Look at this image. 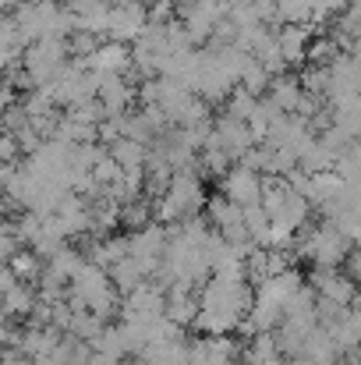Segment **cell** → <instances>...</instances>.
I'll list each match as a JSON object with an SVG mask.
<instances>
[{
    "label": "cell",
    "instance_id": "1",
    "mask_svg": "<svg viewBox=\"0 0 361 365\" xmlns=\"http://www.w3.org/2000/svg\"><path fill=\"white\" fill-rule=\"evenodd\" d=\"M64 64H68V43H64V39L43 36V39H36V43H28V46L21 50V68L28 71L32 86L53 82Z\"/></svg>",
    "mask_w": 361,
    "mask_h": 365
},
{
    "label": "cell",
    "instance_id": "2",
    "mask_svg": "<svg viewBox=\"0 0 361 365\" xmlns=\"http://www.w3.org/2000/svg\"><path fill=\"white\" fill-rule=\"evenodd\" d=\"M258 192H262V174L248 170L244 163L227 167V170L220 174V195H224L227 202H234V206H251V202H258Z\"/></svg>",
    "mask_w": 361,
    "mask_h": 365
},
{
    "label": "cell",
    "instance_id": "3",
    "mask_svg": "<svg viewBox=\"0 0 361 365\" xmlns=\"http://www.w3.org/2000/svg\"><path fill=\"white\" fill-rule=\"evenodd\" d=\"M145 21H149V11H145V4H110V11H107V36L114 39V43H135V36L145 29Z\"/></svg>",
    "mask_w": 361,
    "mask_h": 365
},
{
    "label": "cell",
    "instance_id": "4",
    "mask_svg": "<svg viewBox=\"0 0 361 365\" xmlns=\"http://www.w3.org/2000/svg\"><path fill=\"white\" fill-rule=\"evenodd\" d=\"M163 195H170V199L177 202L181 217H195V213L206 206L202 178H199L195 170H174L170 181H167V192H163Z\"/></svg>",
    "mask_w": 361,
    "mask_h": 365
},
{
    "label": "cell",
    "instance_id": "5",
    "mask_svg": "<svg viewBox=\"0 0 361 365\" xmlns=\"http://www.w3.org/2000/svg\"><path fill=\"white\" fill-rule=\"evenodd\" d=\"M308 287L337 305H358V291H355V277L340 273V269H323V266H312V277H308Z\"/></svg>",
    "mask_w": 361,
    "mask_h": 365
},
{
    "label": "cell",
    "instance_id": "6",
    "mask_svg": "<svg viewBox=\"0 0 361 365\" xmlns=\"http://www.w3.org/2000/svg\"><path fill=\"white\" fill-rule=\"evenodd\" d=\"M273 39L280 46V57L287 68L294 64H305V50H308V39H312V25L308 21H283L273 29Z\"/></svg>",
    "mask_w": 361,
    "mask_h": 365
},
{
    "label": "cell",
    "instance_id": "7",
    "mask_svg": "<svg viewBox=\"0 0 361 365\" xmlns=\"http://www.w3.org/2000/svg\"><path fill=\"white\" fill-rule=\"evenodd\" d=\"M181 18H184L181 25H184V32H188L192 46H199V43H206V39H209L213 25L224 18V7H220V0H199V4L184 7V11H181Z\"/></svg>",
    "mask_w": 361,
    "mask_h": 365
},
{
    "label": "cell",
    "instance_id": "8",
    "mask_svg": "<svg viewBox=\"0 0 361 365\" xmlns=\"http://www.w3.org/2000/svg\"><path fill=\"white\" fill-rule=\"evenodd\" d=\"M96 100H100V107H103L107 118H120V114H127V107L135 103V86H131L124 75H100Z\"/></svg>",
    "mask_w": 361,
    "mask_h": 365
},
{
    "label": "cell",
    "instance_id": "9",
    "mask_svg": "<svg viewBox=\"0 0 361 365\" xmlns=\"http://www.w3.org/2000/svg\"><path fill=\"white\" fill-rule=\"evenodd\" d=\"M209 135H213V142H216V145H220L231 160H238L248 145H255V138H251L248 124L238 121V118H231V114L216 118V121H213V128H209Z\"/></svg>",
    "mask_w": 361,
    "mask_h": 365
},
{
    "label": "cell",
    "instance_id": "10",
    "mask_svg": "<svg viewBox=\"0 0 361 365\" xmlns=\"http://www.w3.org/2000/svg\"><path fill=\"white\" fill-rule=\"evenodd\" d=\"M39 294H36V284H25V280H14L4 294H0V302H4V312H7V319L11 323H21L25 316H28V309H32V302H36Z\"/></svg>",
    "mask_w": 361,
    "mask_h": 365
},
{
    "label": "cell",
    "instance_id": "11",
    "mask_svg": "<svg viewBox=\"0 0 361 365\" xmlns=\"http://www.w3.org/2000/svg\"><path fill=\"white\" fill-rule=\"evenodd\" d=\"M266 93H269V100H273L283 114H294V107H298V100H301V82H298V75L280 71V75L269 78Z\"/></svg>",
    "mask_w": 361,
    "mask_h": 365
},
{
    "label": "cell",
    "instance_id": "12",
    "mask_svg": "<svg viewBox=\"0 0 361 365\" xmlns=\"http://www.w3.org/2000/svg\"><path fill=\"white\" fill-rule=\"evenodd\" d=\"M82 262H85V255H82L78 248H71V245H61V248H57V252H53V255L43 262V269H46L50 277H57V280H64V284H68V280L78 273V266H82Z\"/></svg>",
    "mask_w": 361,
    "mask_h": 365
},
{
    "label": "cell",
    "instance_id": "13",
    "mask_svg": "<svg viewBox=\"0 0 361 365\" xmlns=\"http://www.w3.org/2000/svg\"><path fill=\"white\" fill-rule=\"evenodd\" d=\"M145 149H149V145H142V142H135V138H124V135L107 145L110 160L117 163L120 170H142V163H145Z\"/></svg>",
    "mask_w": 361,
    "mask_h": 365
},
{
    "label": "cell",
    "instance_id": "14",
    "mask_svg": "<svg viewBox=\"0 0 361 365\" xmlns=\"http://www.w3.org/2000/svg\"><path fill=\"white\" fill-rule=\"evenodd\" d=\"M107 277H110V284H114V291H117L120 298H124L131 287H138V284L145 280V277H142V269H138V262H135V259H127V255L107 266Z\"/></svg>",
    "mask_w": 361,
    "mask_h": 365
},
{
    "label": "cell",
    "instance_id": "15",
    "mask_svg": "<svg viewBox=\"0 0 361 365\" xmlns=\"http://www.w3.org/2000/svg\"><path fill=\"white\" fill-rule=\"evenodd\" d=\"M202 210H206V220H209L213 231H224V227H231V224H238L241 220V206L227 202L224 195H209Z\"/></svg>",
    "mask_w": 361,
    "mask_h": 365
},
{
    "label": "cell",
    "instance_id": "16",
    "mask_svg": "<svg viewBox=\"0 0 361 365\" xmlns=\"http://www.w3.org/2000/svg\"><path fill=\"white\" fill-rule=\"evenodd\" d=\"M7 266H11V273H14L18 280H25V284H36L39 273H43V259H39L32 248H14V252L7 255Z\"/></svg>",
    "mask_w": 361,
    "mask_h": 365
},
{
    "label": "cell",
    "instance_id": "17",
    "mask_svg": "<svg viewBox=\"0 0 361 365\" xmlns=\"http://www.w3.org/2000/svg\"><path fill=\"white\" fill-rule=\"evenodd\" d=\"M241 224H244V231H248V238H251V242L266 248V235H269V217H266V210H262L258 202H251V206H241Z\"/></svg>",
    "mask_w": 361,
    "mask_h": 365
},
{
    "label": "cell",
    "instance_id": "18",
    "mask_svg": "<svg viewBox=\"0 0 361 365\" xmlns=\"http://www.w3.org/2000/svg\"><path fill=\"white\" fill-rule=\"evenodd\" d=\"M269 71L255 61V57H248L244 61V68H241V75H238V86L244 89V93H251V96H262L266 93V86H269Z\"/></svg>",
    "mask_w": 361,
    "mask_h": 365
},
{
    "label": "cell",
    "instance_id": "19",
    "mask_svg": "<svg viewBox=\"0 0 361 365\" xmlns=\"http://www.w3.org/2000/svg\"><path fill=\"white\" fill-rule=\"evenodd\" d=\"M149 220H152V202H149V199L135 195L131 202L120 206V224H124L127 231H138V227H145Z\"/></svg>",
    "mask_w": 361,
    "mask_h": 365
},
{
    "label": "cell",
    "instance_id": "20",
    "mask_svg": "<svg viewBox=\"0 0 361 365\" xmlns=\"http://www.w3.org/2000/svg\"><path fill=\"white\" fill-rule=\"evenodd\" d=\"M337 53H340V46L333 43V36H319V39H308L305 61H308V64H323V68H326Z\"/></svg>",
    "mask_w": 361,
    "mask_h": 365
},
{
    "label": "cell",
    "instance_id": "21",
    "mask_svg": "<svg viewBox=\"0 0 361 365\" xmlns=\"http://www.w3.org/2000/svg\"><path fill=\"white\" fill-rule=\"evenodd\" d=\"M255 103H258V96H251V93H244L241 86H234V89L227 93V110H224V114H231V118H238V121H248V114L255 110Z\"/></svg>",
    "mask_w": 361,
    "mask_h": 365
},
{
    "label": "cell",
    "instance_id": "22",
    "mask_svg": "<svg viewBox=\"0 0 361 365\" xmlns=\"http://www.w3.org/2000/svg\"><path fill=\"white\" fill-rule=\"evenodd\" d=\"M298 82H301V89L305 93H312V96H326V68L323 64H305V71L298 75Z\"/></svg>",
    "mask_w": 361,
    "mask_h": 365
},
{
    "label": "cell",
    "instance_id": "23",
    "mask_svg": "<svg viewBox=\"0 0 361 365\" xmlns=\"http://www.w3.org/2000/svg\"><path fill=\"white\" fill-rule=\"evenodd\" d=\"M64 43H68V57H89V53L100 46V36H96V32H82V29H75Z\"/></svg>",
    "mask_w": 361,
    "mask_h": 365
},
{
    "label": "cell",
    "instance_id": "24",
    "mask_svg": "<svg viewBox=\"0 0 361 365\" xmlns=\"http://www.w3.org/2000/svg\"><path fill=\"white\" fill-rule=\"evenodd\" d=\"M89 174H93V181H96L100 188H107V185H114V181L120 178V167L110 160V153H103V156L89 167Z\"/></svg>",
    "mask_w": 361,
    "mask_h": 365
},
{
    "label": "cell",
    "instance_id": "25",
    "mask_svg": "<svg viewBox=\"0 0 361 365\" xmlns=\"http://www.w3.org/2000/svg\"><path fill=\"white\" fill-rule=\"evenodd\" d=\"M163 29H167V53H170V50H195L181 21H167Z\"/></svg>",
    "mask_w": 361,
    "mask_h": 365
},
{
    "label": "cell",
    "instance_id": "26",
    "mask_svg": "<svg viewBox=\"0 0 361 365\" xmlns=\"http://www.w3.org/2000/svg\"><path fill=\"white\" fill-rule=\"evenodd\" d=\"M347 4H355V0H312V18L315 21H326V18L340 14Z\"/></svg>",
    "mask_w": 361,
    "mask_h": 365
},
{
    "label": "cell",
    "instance_id": "27",
    "mask_svg": "<svg viewBox=\"0 0 361 365\" xmlns=\"http://www.w3.org/2000/svg\"><path fill=\"white\" fill-rule=\"evenodd\" d=\"M0 365H32V359H28V355H21L18 348H11V344H7V348H0Z\"/></svg>",
    "mask_w": 361,
    "mask_h": 365
},
{
    "label": "cell",
    "instance_id": "28",
    "mask_svg": "<svg viewBox=\"0 0 361 365\" xmlns=\"http://www.w3.org/2000/svg\"><path fill=\"white\" fill-rule=\"evenodd\" d=\"M14 280H18V277L11 273V266H7V262H0V294H4V291H7Z\"/></svg>",
    "mask_w": 361,
    "mask_h": 365
},
{
    "label": "cell",
    "instance_id": "29",
    "mask_svg": "<svg viewBox=\"0 0 361 365\" xmlns=\"http://www.w3.org/2000/svg\"><path fill=\"white\" fill-rule=\"evenodd\" d=\"M85 365H120V359H110V355H103V351H93Z\"/></svg>",
    "mask_w": 361,
    "mask_h": 365
},
{
    "label": "cell",
    "instance_id": "30",
    "mask_svg": "<svg viewBox=\"0 0 361 365\" xmlns=\"http://www.w3.org/2000/svg\"><path fill=\"white\" fill-rule=\"evenodd\" d=\"M14 100H18V93H14V89H7V86H0V110H4V107H11Z\"/></svg>",
    "mask_w": 361,
    "mask_h": 365
},
{
    "label": "cell",
    "instance_id": "31",
    "mask_svg": "<svg viewBox=\"0 0 361 365\" xmlns=\"http://www.w3.org/2000/svg\"><path fill=\"white\" fill-rule=\"evenodd\" d=\"M11 7H14V0H0V18H4V14H7Z\"/></svg>",
    "mask_w": 361,
    "mask_h": 365
},
{
    "label": "cell",
    "instance_id": "32",
    "mask_svg": "<svg viewBox=\"0 0 361 365\" xmlns=\"http://www.w3.org/2000/svg\"><path fill=\"white\" fill-rule=\"evenodd\" d=\"M120 365H142V362H138V359H135V362H124V359H120Z\"/></svg>",
    "mask_w": 361,
    "mask_h": 365
},
{
    "label": "cell",
    "instance_id": "33",
    "mask_svg": "<svg viewBox=\"0 0 361 365\" xmlns=\"http://www.w3.org/2000/svg\"><path fill=\"white\" fill-rule=\"evenodd\" d=\"M110 4H131V0H110Z\"/></svg>",
    "mask_w": 361,
    "mask_h": 365
},
{
    "label": "cell",
    "instance_id": "34",
    "mask_svg": "<svg viewBox=\"0 0 361 365\" xmlns=\"http://www.w3.org/2000/svg\"><path fill=\"white\" fill-rule=\"evenodd\" d=\"M25 4H43V0H25Z\"/></svg>",
    "mask_w": 361,
    "mask_h": 365
},
{
    "label": "cell",
    "instance_id": "35",
    "mask_svg": "<svg viewBox=\"0 0 361 365\" xmlns=\"http://www.w3.org/2000/svg\"><path fill=\"white\" fill-rule=\"evenodd\" d=\"M0 199H4V181H0Z\"/></svg>",
    "mask_w": 361,
    "mask_h": 365
}]
</instances>
